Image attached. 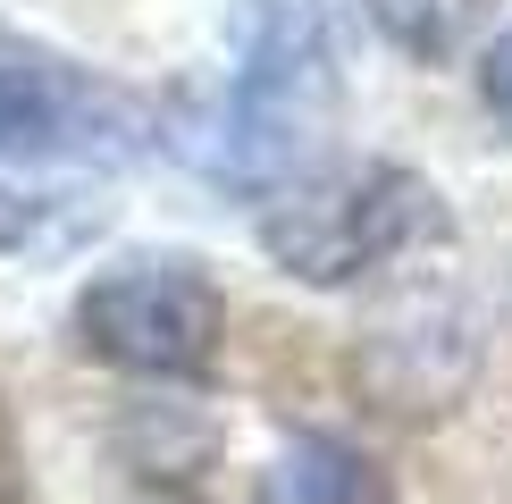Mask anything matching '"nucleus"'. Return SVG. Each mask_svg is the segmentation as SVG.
<instances>
[{
    "label": "nucleus",
    "instance_id": "1",
    "mask_svg": "<svg viewBox=\"0 0 512 504\" xmlns=\"http://www.w3.org/2000/svg\"><path fill=\"white\" fill-rule=\"evenodd\" d=\"M345 110V9L336 0H244L236 68L168 126L185 160L227 194H277L311 177Z\"/></svg>",
    "mask_w": 512,
    "mask_h": 504
},
{
    "label": "nucleus",
    "instance_id": "2",
    "mask_svg": "<svg viewBox=\"0 0 512 504\" xmlns=\"http://www.w3.org/2000/svg\"><path fill=\"white\" fill-rule=\"evenodd\" d=\"M445 236V202L429 177L395 160H361V168H319V177L277 185L261 210V244L286 278L311 286H345L387 269L395 252Z\"/></svg>",
    "mask_w": 512,
    "mask_h": 504
},
{
    "label": "nucleus",
    "instance_id": "3",
    "mask_svg": "<svg viewBox=\"0 0 512 504\" xmlns=\"http://www.w3.org/2000/svg\"><path fill=\"white\" fill-rule=\"evenodd\" d=\"M152 143V101L126 84L42 51L26 34H0V160H135Z\"/></svg>",
    "mask_w": 512,
    "mask_h": 504
},
{
    "label": "nucleus",
    "instance_id": "4",
    "mask_svg": "<svg viewBox=\"0 0 512 504\" xmlns=\"http://www.w3.org/2000/svg\"><path fill=\"white\" fill-rule=\"evenodd\" d=\"M219 328H227V303L185 252L118 261L76 294L84 353H101L118 370H143V378H202L210 353H219Z\"/></svg>",
    "mask_w": 512,
    "mask_h": 504
},
{
    "label": "nucleus",
    "instance_id": "5",
    "mask_svg": "<svg viewBox=\"0 0 512 504\" xmlns=\"http://www.w3.org/2000/svg\"><path fill=\"white\" fill-rule=\"evenodd\" d=\"M252 504H387V479L370 471V454L336 446V437H294L261 471Z\"/></svg>",
    "mask_w": 512,
    "mask_h": 504
},
{
    "label": "nucleus",
    "instance_id": "6",
    "mask_svg": "<svg viewBox=\"0 0 512 504\" xmlns=\"http://www.w3.org/2000/svg\"><path fill=\"white\" fill-rule=\"evenodd\" d=\"M361 9H370V26L387 34L403 59H454L496 0H361Z\"/></svg>",
    "mask_w": 512,
    "mask_h": 504
},
{
    "label": "nucleus",
    "instance_id": "7",
    "mask_svg": "<svg viewBox=\"0 0 512 504\" xmlns=\"http://www.w3.org/2000/svg\"><path fill=\"white\" fill-rule=\"evenodd\" d=\"M479 93H487V110L512 126V34H496V51H487V68H479Z\"/></svg>",
    "mask_w": 512,
    "mask_h": 504
},
{
    "label": "nucleus",
    "instance_id": "8",
    "mask_svg": "<svg viewBox=\"0 0 512 504\" xmlns=\"http://www.w3.org/2000/svg\"><path fill=\"white\" fill-rule=\"evenodd\" d=\"M51 227H42V210L34 202H17L9 185H0V244H42Z\"/></svg>",
    "mask_w": 512,
    "mask_h": 504
},
{
    "label": "nucleus",
    "instance_id": "9",
    "mask_svg": "<svg viewBox=\"0 0 512 504\" xmlns=\"http://www.w3.org/2000/svg\"><path fill=\"white\" fill-rule=\"evenodd\" d=\"M0 504H26V462H17V437H9V412H0Z\"/></svg>",
    "mask_w": 512,
    "mask_h": 504
}]
</instances>
